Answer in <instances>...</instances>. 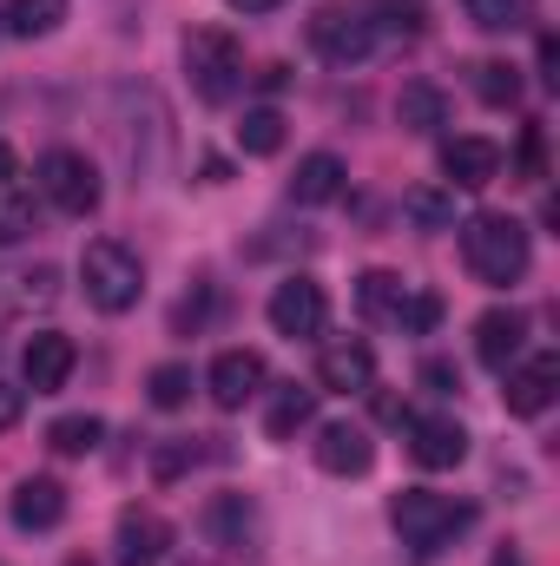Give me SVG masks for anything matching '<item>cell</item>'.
<instances>
[{"mask_svg":"<svg viewBox=\"0 0 560 566\" xmlns=\"http://www.w3.org/2000/svg\"><path fill=\"white\" fill-rule=\"evenodd\" d=\"M403 428H409V461L428 468V474H448V468L468 461V428L455 416H409Z\"/></svg>","mask_w":560,"mask_h":566,"instance_id":"9c48e42d","label":"cell"},{"mask_svg":"<svg viewBox=\"0 0 560 566\" xmlns=\"http://www.w3.org/2000/svg\"><path fill=\"white\" fill-rule=\"evenodd\" d=\"M396 126H403V133H435V126H448V93L428 86V80H409V86L396 93Z\"/></svg>","mask_w":560,"mask_h":566,"instance_id":"ffe728a7","label":"cell"},{"mask_svg":"<svg viewBox=\"0 0 560 566\" xmlns=\"http://www.w3.org/2000/svg\"><path fill=\"white\" fill-rule=\"evenodd\" d=\"M20 238H33V198L0 185V244H20Z\"/></svg>","mask_w":560,"mask_h":566,"instance_id":"d6a6232c","label":"cell"},{"mask_svg":"<svg viewBox=\"0 0 560 566\" xmlns=\"http://www.w3.org/2000/svg\"><path fill=\"white\" fill-rule=\"evenodd\" d=\"M73 363H80V349H73V336H60V329H40V336L20 349V376H27V389H33V396L66 389Z\"/></svg>","mask_w":560,"mask_h":566,"instance_id":"4fadbf2b","label":"cell"},{"mask_svg":"<svg viewBox=\"0 0 560 566\" xmlns=\"http://www.w3.org/2000/svg\"><path fill=\"white\" fill-rule=\"evenodd\" d=\"M481 33H521L535 20V0H462Z\"/></svg>","mask_w":560,"mask_h":566,"instance_id":"4316f807","label":"cell"},{"mask_svg":"<svg viewBox=\"0 0 560 566\" xmlns=\"http://www.w3.org/2000/svg\"><path fill=\"white\" fill-rule=\"evenodd\" d=\"M521 343H528V316H521V310H488V316L475 323V356H481L495 376L521 356Z\"/></svg>","mask_w":560,"mask_h":566,"instance_id":"ac0fdd59","label":"cell"},{"mask_svg":"<svg viewBox=\"0 0 560 566\" xmlns=\"http://www.w3.org/2000/svg\"><path fill=\"white\" fill-rule=\"evenodd\" d=\"M317 389H330V396H363V389H376V349H370L363 336L323 343V356H317Z\"/></svg>","mask_w":560,"mask_h":566,"instance_id":"ba28073f","label":"cell"},{"mask_svg":"<svg viewBox=\"0 0 560 566\" xmlns=\"http://www.w3.org/2000/svg\"><path fill=\"white\" fill-rule=\"evenodd\" d=\"M238 151H245V158H271V151H283V113L278 106H251V113L238 119Z\"/></svg>","mask_w":560,"mask_h":566,"instance_id":"d4e9b609","label":"cell"},{"mask_svg":"<svg viewBox=\"0 0 560 566\" xmlns=\"http://www.w3.org/2000/svg\"><path fill=\"white\" fill-rule=\"evenodd\" d=\"M310 422H317V389H297V382H283L278 402L265 409V434H271V441H297Z\"/></svg>","mask_w":560,"mask_h":566,"instance_id":"44dd1931","label":"cell"},{"mask_svg":"<svg viewBox=\"0 0 560 566\" xmlns=\"http://www.w3.org/2000/svg\"><path fill=\"white\" fill-rule=\"evenodd\" d=\"M0 185H13V151L0 145Z\"/></svg>","mask_w":560,"mask_h":566,"instance_id":"f35d334b","label":"cell"},{"mask_svg":"<svg viewBox=\"0 0 560 566\" xmlns=\"http://www.w3.org/2000/svg\"><path fill=\"white\" fill-rule=\"evenodd\" d=\"M13 290H7V303H13V310H27V303H53V296H60V271H53V264H33V271H13Z\"/></svg>","mask_w":560,"mask_h":566,"instance_id":"1f68e13d","label":"cell"},{"mask_svg":"<svg viewBox=\"0 0 560 566\" xmlns=\"http://www.w3.org/2000/svg\"><path fill=\"white\" fill-rule=\"evenodd\" d=\"M310 448H317V468H323V474H336V481H350V474H370V461H376V441H370V428H356V422H323Z\"/></svg>","mask_w":560,"mask_h":566,"instance_id":"7c38bea8","label":"cell"},{"mask_svg":"<svg viewBox=\"0 0 560 566\" xmlns=\"http://www.w3.org/2000/svg\"><path fill=\"white\" fill-rule=\"evenodd\" d=\"M468 86H475V99L495 106V113L521 99V73H515L508 60H475V66H468Z\"/></svg>","mask_w":560,"mask_h":566,"instance_id":"cb8c5ba5","label":"cell"},{"mask_svg":"<svg viewBox=\"0 0 560 566\" xmlns=\"http://www.w3.org/2000/svg\"><path fill=\"white\" fill-rule=\"evenodd\" d=\"M80 283H86V303L106 310V316H126L145 296V264L120 244V238H93L80 251Z\"/></svg>","mask_w":560,"mask_h":566,"instance_id":"277c9868","label":"cell"},{"mask_svg":"<svg viewBox=\"0 0 560 566\" xmlns=\"http://www.w3.org/2000/svg\"><path fill=\"white\" fill-rule=\"evenodd\" d=\"M66 13H73V0H7V33L13 40H46V33H60Z\"/></svg>","mask_w":560,"mask_h":566,"instance_id":"7402d4cb","label":"cell"},{"mask_svg":"<svg viewBox=\"0 0 560 566\" xmlns=\"http://www.w3.org/2000/svg\"><path fill=\"white\" fill-rule=\"evenodd\" d=\"M323 323H330V296L317 277H283L271 290V329L278 336L303 343V336H323Z\"/></svg>","mask_w":560,"mask_h":566,"instance_id":"52a82bcc","label":"cell"},{"mask_svg":"<svg viewBox=\"0 0 560 566\" xmlns=\"http://www.w3.org/2000/svg\"><path fill=\"white\" fill-rule=\"evenodd\" d=\"M145 396H152V409H185L191 402V369L185 363H158L145 376Z\"/></svg>","mask_w":560,"mask_h":566,"instance_id":"f546056e","label":"cell"},{"mask_svg":"<svg viewBox=\"0 0 560 566\" xmlns=\"http://www.w3.org/2000/svg\"><path fill=\"white\" fill-rule=\"evenodd\" d=\"M198 461H205V448H198L191 434H178V441H158V448H152V481H158V488H172V481H178V474H191Z\"/></svg>","mask_w":560,"mask_h":566,"instance_id":"f1b7e54d","label":"cell"},{"mask_svg":"<svg viewBox=\"0 0 560 566\" xmlns=\"http://www.w3.org/2000/svg\"><path fill=\"white\" fill-rule=\"evenodd\" d=\"M205 389H211V402H218V409H245V402L265 389V356H258V349H218V363H211Z\"/></svg>","mask_w":560,"mask_h":566,"instance_id":"5bb4252c","label":"cell"},{"mask_svg":"<svg viewBox=\"0 0 560 566\" xmlns=\"http://www.w3.org/2000/svg\"><path fill=\"white\" fill-rule=\"evenodd\" d=\"M172 547V521L152 514V507H120V527H113V566H158Z\"/></svg>","mask_w":560,"mask_h":566,"instance_id":"30bf717a","label":"cell"},{"mask_svg":"<svg viewBox=\"0 0 560 566\" xmlns=\"http://www.w3.org/2000/svg\"><path fill=\"white\" fill-rule=\"evenodd\" d=\"M33 178H40L46 205H53V211H66V218H93V211H100V198H106L100 165H93L86 151H73V145H53V151L33 165Z\"/></svg>","mask_w":560,"mask_h":566,"instance_id":"5b68a950","label":"cell"},{"mask_svg":"<svg viewBox=\"0 0 560 566\" xmlns=\"http://www.w3.org/2000/svg\"><path fill=\"white\" fill-rule=\"evenodd\" d=\"M403 211L422 231H455V185H409L403 191Z\"/></svg>","mask_w":560,"mask_h":566,"instance_id":"603a6c76","label":"cell"},{"mask_svg":"<svg viewBox=\"0 0 560 566\" xmlns=\"http://www.w3.org/2000/svg\"><path fill=\"white\" fill-rule=\"evenodd\" d=\"M205 534L225 554H258V507H251V494H218L205 507Z\"/></svg>","mask_w":560,"mask_h":566,"instance_id":"e0dca14e","label":"cell"},{"mask_svg":"<svg viewBox=\"0 0 560 566\" xmlns=\"http://www.w3.org/2000/svg\"><path fill=\"white\" fill-rule=\"evenodd\" d=\"M521 171H528V178H541V171H548V165H541V126H528V133H521Z\"/></svg>","mask_w":560,"mask_h":566,"instance_id":"d590c367","label":"cell"},{"mask_svg":"<svg viewBox=\"0 0 560 566\" xmlns=\"http://www.w3.org/2000/svg\"><path fill=\"white\" fill-rule=\"evenodd\" d=\"M442 323V296H403V310H396V329H409V336H422V329H435Z\"/></svg>","mask_w":560,"mask_h":566,"instance_id":"836d02e7","label":"cell"},{"mask_svg":"<svg viewBox=\"0 0 560 566\" xmlns=\"http://www.w3.org/2000/svg\"><path fill=\"white\" fill-rule=\"evenodd\" d=\"M310 46L330 60V66H356V60H370L376 53V27H370V13H343V7H323L317 20H310Z\"/></svg>","mask_w":560,"mask_h":566,"instance_id":"8992f818","label":"cell"},{"mask_svg":"<svg viewBox=\"0 0 560 566\" xmlns=\"http://www.w3.org/2000/svg\"><path fill=\"white\" fill-rule=\"evenodd\" d=\"M185 80L205 106H231L245 86V46L225 27H191L185 33Z\"/></svg>","mask_w":560,"mask_h":566,"instance_id":"3957f363","label":"cell"},{"mask_svg":"<svg viewBox=\"0 0 560 566\" xmlns=\"http://www.w3.org/2000/svg\"><path fill=\"white\" fill-rule=\"evenodd\" d=\"M100 434H106L100 416H60V422L46 428V448H53V454H93Z\"/></svg>","mask_w":560,"mask_h":566,"instance_id":"83f0119b","label":"cell"},{"mask_svg":"<svg viewBox=\"0 0 560 566\" xmlns=\"http://www.w3.org/2000/svg\"><path fill=\"white\" fill-rule=\"evenodd\" d=\"M390 521H396L403 547H416L422 560H428V554H442L455 534L475 527V507L455 501V494H435V488H403V494L390 501Z\"/></svg>","mask_w":560,"mask_h":566,"instance_id":"7a4b0ae2","label":"cell"},{"mask_svg":"<svg viewBox=\"0 0 560 566\" xmlns=\"http://www.w3.org/2000/svg\"><path fill=\"white\" fill-rule=\"evenodd\" d=\"M370 27H390V33H403V40H422V27H428V7L422 0H370Z\"/></svg>","mask_w":560,"mask_h":566,"instance_id":"4dcf8cb0","label":"cell"},{"mask_svg":"<svg viewBox=\"0 0 560 566\" xmlns=\"http://www.w3.org/2000/svg\"><path fill=\"white\" fill-rule=\"evenodd\" d=\"M343 158L336 151H310V158H297V178H290V198L297 205H330V198H343Z\"/></svg>","mask_w":560,"mask_h":566,"instance_id":"d6986e66","label":"cell"},{"mask_svg":"<svg viewBox=\"0 0 560 566\" xmlns=\"http://www.w3.org/2000/svg\"><path fill=\"white\" fill-rule=\"evenodd\" d=\"M403 296H409V283L390 277V271H363V277H356V303H363V316H376V323H396Z\"/></svg>","mask_w":560,"mask_h":566,"instance_id":"484cf974","label":"cell"},{"mask_svg":"<svg viewBox=\"0 0 560 566\" xmlns=\"http://www.w3.org/2000/svg\"><path fill=\"white\" fill-rule=\"evenodd\" d=\"M501 165H508V151L495 139H475V133H462V139L442 145V171H448V185H462V191H481V185H495L501 178Z\"/></svg>","mask_w":560,"mask_h":566,"instance_id":"2e32d148","label":"cell"},{"mask_svg":"<svg viewBox=\"0 0 560 566\" xmlns=\"http://www.w3.org/2000/svg\"><path fill=\"white\" fill-rule=\"evenodd\" d=\"M225 7H231V13H278L283 0H225Z\"/></svg>","mask_w":560,"mask_h":566,"instance_id":"74e56055","label":"cell"},{"mask_svg":"<svg viewBox=\"0 0 560 566\" xmlns=\"http://www.w3.org/2000/svg\"><path fill=\"white\" fill-rule=\"evenodd\" d=\"M416 382L428 389V396H455V389H462V369H455L448 356H428V363H422V376H416Z\"/></svg>","mask_w":560,"mask_h":566,"instance_id":"e575fe53","label":"cell"},{"mask_svg":"<svg viewBox=\"0 0 560 566\" xmlns=\"http://www.w3.org/2000/svg\"><path fill=\"white\" fill-rule=\"evenodd\" d=\"M508 376V416H521V422H535V416H548V402L560 396V356H528V363H508L501 369Z\"/></svg>","mask_w":560,"mask_h":566,"instance_id":"8fae6325","label":"cell"},{"mask_svg":"<svg viewBox=\"0 0 560 566\" xmlns=\"http://www.w3.org/2000/svg\"><path fill=\"white\" fill-rule=\"evenodd\" d=\"M20 409H27V396H20V389H7V382H0V434H7V428L20 422Z\"/></svg>","mask_w":560,"mask_h":566,"instance_id":"8d00e7d4","label":"cell"},{"mask_svg":"<svg viewBox=\"0 0 560 566\" xmlns=\"http://www.w3.org/2000/svg\"><path fill=\"white\" fill-rule=\"evenodd\" d=\"M462 264L475 271V283H488V290L521 283L528 277V264H535L528 224L508 218V211H475V218L462 224Z\"/></svg>","mask_w":560,"mask_h":566,"instance_id":"6da1fadb","label":"cell"},{"mask_svg":"<svg viewBox=\"0 0 560 566\" xmlns=\"http://www.w3.org/2000/svg\"><path fill=\"white\" fill-rule=\"evenodd\" d=\"M7 514H13V527H20V534H53V527L66 521V488H60L53 474H27V481L13 488Z\"/></svg>","mask_w":560,"mask_h":566,"instance_id":"9a60e30c","label":"cell"}]
</instances>
